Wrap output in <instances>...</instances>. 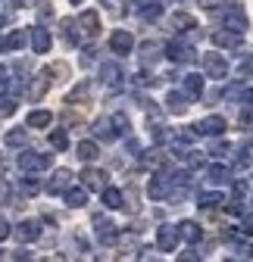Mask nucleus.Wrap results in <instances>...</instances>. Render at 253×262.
<instances>
[{"mask_svg": "<svg viewBox=\"0 0 253 262\" xmlns=\"http://www.w3.org/2000/svg\"><path fill=\"white\" fill-rule=\"evenodd\" d=\"M110 122H113L116 138H129V135H132V125H129V116H125V113H116V116H110Z\"/></svg>", "mask_w": 253, "mask_h": 262, "instance_id": "obj_32", "label": "nucleus"}, {"mask_svg": "<svg viewBox=\"0 0 253 262\" xmlns=\"http://www.w3.org/2000/svg\"><path fill=\"white\" fill-rule=\"evenodd\" d=\"M78 28H81V35H85V38H97V35H100V16L94 13V10H81V16H78Z\"/></svg>", "mask_w": 253, "mask_h": 262, "instance_id": "obj_12", "label": "nucleus"}, {"mask_svg": "<svg viewBox=\"0 0 253 262\" xmlns=\"http://www.w3.org/2000/svg\"><path fill=\"white\" fill-rule=\"evenodd\" d=\"M16 241H22V244H35V241H41V222L38 219H22L19 225H16Z\"/></svg>", "mask_w": 253, "mask_h": 262, "instance_id": "obj_7", "label": "nucleus"}, {"mask_svg": "<svg viewBox=\"0 0 253 262\" xmlns=\"http://www.w3.org/2000/svg\"><path fill=\"white\" fill-rule=\"evenodd\" d=\"M50 122H53V113H50V110H31L28 119H25L28 128H47Z\"/></svg>", "mask_w": 253, "mask_h": 262, "instance_id": "obj_30", "label": "nucleus"}, {"mask_svg": "<svg viewBox=\"0 0 253 262\" xmlns=\"http://www.w3.org/2000/svg\"><path fill=\"white\" fill-rule=\"evenodd\" d=\"M100 196H103V206H107V209H125V193H122L119 187H110V184H107V187L100 190Z\"/></svg>", "mask_w": 253, "mask_h": 262, "instance_id": "obj_24", "label": "nucleus"}, {"mask_svg": "<svg viewBox=\"0 0 253 262\" xmlns=\"http://www.w3.org/2000/svg\"><path fill=\"white\" fill-rule=\"evenodd\" d=\"M94 231H97V241H100L103 247L119 244V228H116L113 222H107L103 215H94Z\"/></svg>", "mask_w": 253, "mask_h": 262, "instance_id": "obj_6", "label": "nucleus"}, {"mask_svg": "<svg viewBox=\"0 0 253 262\" xmlns=\"http://www.w3.org/2000/svg\"><path fill=\"white\" fill-rule=\"evenodd\" d=\"M138 56H141V66H144V69H150V66H156V62L166 56V47H163L160 41H144Z\"/></svg>", "mask_w": 253, "mask_h": 262, "instance_id": "obj_8", "label": "nucleus"}, {"mask_svg": "<svg viewBox=\"0 0 253 262\" xmlns=\"http://www.w3.org/2000/svg\"><path fill=\"white\" fill-rule=\"evenodd\" d=\"M13 259H31V253H28V250H16Z\"/></svg>", "mask_w": 253, "mask_h": 262, "instance_id": "obj_54", "label": "nucleus"}, {"mask_svg": "<svg viewBox=\"0 0 253 262\" xmlns=\"http://www.w3.org/2000/svg\"><path fill=\"white\" fill-rule=\"evenodd\" d=\"M10 234H13V225H10L7 219H0V241H7Z\"/></svg>", "mask_w": 253, "mask_h": 262, "instance_id": "obj_48", "label": "nucleus"}, {"mask_svg": "<svg viewBox=\"0 0 253 262\" xmlns=\"http://www.w3.org/2000/svg\"><path fill=\"white\" fill-rule=\"evenodd\" d=\"M94 53H97V50H85V56H81V66H85V69H91V62H94Z\"/></svg>", "mask_w": 253, "mask_h": 262, "instance_id": "obj_52", "label": "nucleus"}, {"mask_svg": "<svg viewBox=\"0 0 253 262\" xmlns=\"http://www.w3.org/2000/svg\"><path fill=\"white\" fill-rule=\"evenodd\" d=\"M228 150H231V147H228L225 141H219V144H213V156H225Z\"/></svg>", "mask_w": 253, "mask_h": 262, "instance_id": "obj_49", "label": "nucleus"}, {"mask_svg": "<svg viewBox=\"0 0 253 262\" xmlns=\"http://www.w3.org/2000/svg\"><path fill=\"white\" fill-rule=\"evenodd\" d=\"M100 78H103L107 88H116V91H119L125 72H122V66H119V62H103V66H100Z\"/></svg>", "mask_w": 253, "mask_h": 262, "instance_id": "obj_18", "label": "nucleus"}, {"mask_svg": "<svg viewBox=\"0 0 253 262\" xmlns=\"http://www.w3.org/2000/svg\"><path fill=\"white\" fill-rule=\"evenodd\" d=\"M38 190H41L38 175H35V172H25V178H22V193H38Z\"/></svg>", "mask_w": 253, "mask_h": 262, "instance_id": "obj_36", "label": "nucleus"}, {"mask_svg": "<svg viewBox=\"0 0 253 262\" xmlns=\"http://www.w3.org/2000/svg\"><path fill=\"white\" fill-rule=\"evenodd\" d=\"M156 247H160L163 253H172L178 247V231L172 225H160V228H156Z\"/></svg>", "mask_w": 253, "mask_h": 262, "instance_id": "obj_14", "label": "nucleus"}, {"mask_svg": "<svg viewBox=\"0 0 253 262\" xmlns=\"http://www.w3.org/2000/svg\"><path fill=\"white\" fill-rule=\"evenodd\" d=\"M203 78H206V75H197V72L181 75V94L187 97V100H197V97L203 94Z\"/></svg>", "mask_w": 253, "mask_h": 262, "instance_id": "obj_16", "label": "nucleus"}, {"mask_svg": "<svg viewBox=\"0 0 253 262\" xmlns=\"http://www.w3.org/2000/svg\"><path fill=\"white\" fill-rule=\"evenodd\" d=\"M163 47H166V59H172V62H194L197 59V50H194L191 38H175Z\"/></svg>", "mask_w": 253, "mask_h": 262, "instance_id": "obj_1", "label": "nucleus"}, {"mask_svg": "<svg viewBox=\"0 0 253 262\" xmlns=\"http://www.w3.org/2000/svg\"><path fill=\"white\" fill-rule=\"evenodd\" d=\"M62 200H66V206L69 209H81L85 203H88V187L81 184V187H66V190H62Z\"/></svg>", "mask_w": 253, "mask_h": 262, "instance_id": "obj_20", "label": "nucleus"}, {"mask_svg": "<svg viewBox=\"0 0 253 262\" xmlns=\"http://www.w3.org/2000/svg\"><path fill=\"white\" fill-rule=\"evenodd\" d=\"M69 184H72V172H69V169H56L53 178L47 181V193H62Z\"/></svg>", "mask_w": 253, "mask_h": 262, "instance_id": "obj_23", "label": "nucleus"}, {"mask_svg": "<svg viewBox=\"0 0 253 262\" xmlns=\"http://www.w3.org/2000/svg\"><path fill=\"white\" fill-rule=\"evenodd\" d=\"M203 72H206V78H225L228 75V62L219 56V53H206L203 56Z\"/></svg>", "mask_w": 253, "mask_h": 262, "instance_id": "obj_9", "label": "nucleus"}, {"mask_svg": "<svg viewBox=\"0 0 253 262\" xmlns=\"http://www.w3.org/2000/svg\"><path fill=\"white\" fill-rule=\"evenodd\" d=\"M10 200H13V187H10V181L0 178V203H10Z\"/></svg>", "mask_w": 253, "mask_h": 262, "instance_id": "obj_41", "label": "nucleus"}, {"mask_svg": "<svg viewBox=\"0 0 253 262\" xmlns=\"http://www.w3.org/2000/svg\"><path fill=\"white\" fill-rule=\"evenodd\" d=\"M47 141H50V147H53V150H59V153H62V150L69 147V135H66V128L50 131V138H47Z\"/></svg>", "mask_w": 253, "mask_h": 262, "instance_id": "obj_34", "label": "nucleus"}, {"mask_svg": "<svg viewBox=\"0 0 253 262\" xmlns=\"http://www.w3.org/2000/svg\"><path fill=\"white\" fill-rule=\"evenodd\" d=\"M197 203H200V209H216L219 203H225V196L222 193H200Z\"/></svg>", "mask_w": 253, "mask_h": 262, "instance_id": "obj_35", "label": "nucleus"}, {"mask_svg": "<svg viewBox=\"0 0 253 262\" xmlns=\"http://www.w3.org/2000/svg\"><path fill=\"white\" fill-rule=\"evenodd\" d=\"M47 75H56L53 81H66V78H69V66H66V62H53L50 69H47Z\"/></svg>", "mask_w": 253, "mask_h": 262, "instance_id": "obj_37", "label": "nucleus"}, {"mask_svg": "<svg viewBox=\"0 0 253 262\" xmlns=\"http://www.w3.org/2000/svg\"><path fill=\"white\" fill-rule=\"evenodd\" d=\"M247 190H250V187H247V181H235V184H231V196H235V200H241V203H244Z\"/></svg>", "mask_w": 253, "mask_h": 262, "instance_id": "obj_39", "label": "nucleus"}, {"mask_svg": "<svg viewBox=\"0 0 253 262\" xmlns=\"http://www.w3.org/2000/svg\"><path fill=\"white\" fill-rule=\"evenodd\" d=\"M28 44H31V50H35V53H47L50 44H53V38H50V31H47L44 25H38V28H31Z\"/></svg>", "mask_w": 253, "mask_h": 262, "instance_id": "obj_17", "label": "nucleus"}, {"mask_svg": "<svg viewBox=\"0 0 253 262\" xmlns=\"http://www.w3.org/2000/svg\"><path fill=\"white\" fill-rule=\"evenodd\" d=\"M222 22H225V28H235V31H241V35L250 28V16L244 13L241 4H225L222 7Z\"/></svg>", "mask_w": 253, "mask_h": 262, "instance_id": "obj_3", "label": "nucleus"}, {"mask_svg": "<svg viewBox=\"0 0 253 262\" xmlns=\"http://www.w3.org/2000/svg\"><path fill=\"white\" fill-rule=\"evenodd\" d=\"M81 184H85L88 190H103V187H107V175H103L100 169H91V162H88V169L81 172Z\"/></svg>", "mask_w": 253, "mask_h": 262, "instance_id": "obj_21", "label": "nucleus"}, {"mask_svg": "<svg viewBox=\"0 0 253 262\" xmlns=\"http://www.w3.org/2000/svg\"><path fill=\"white\" fill-rule=\"evenodd\" d=\"M175 231H178V241H187V244H200V237H203V228L197 222H191V219L178 222Z\"/></svg>", "mask_w": 253, "mask_h": 262, "instance_id": "obj_15", "label": "nucleus"}, {"mask_svg": "<svg viewBox=\"0 0 253 262\" xmlns=\"http://www.w3.org/2000/svg\"><path fill=\"white\" fill-rule=\"evenodd\" d=\"M241 231L244 234H253V215H247V212L241 215Z\"/></svg>", "mask_w": 253, "mask_h": 262, "instance_id": "obj_45", "label": "nucleus"}, {"mask_svg": "<svg viewBox=\"0 0 253 262\" xmlns=\"http://www.w3.org/2000/svg\"><path fill=\"white\" fill-rule=\"evenodd\" d=\"M169 25L178 31V35H191V31L197 28V22H194V16H191V13H175V16L169 19Z\"/></svg>", "mask_w": 253, "mask_h": 262, "instance_id": "obj_26", "label": "nucleus"}, {"mask_svg": "<svg viewBox=\"0 0 253 262\" xmlns=\"http://www.w3.org/2000/svg\"><path fill=\"white\" fill-rule=\"evenodd\" d=\"M28 44V31L25 28H16V31H10V35L4 38V50L7 53H16V50H22Z\"/></svg>", "mask_w": 253, "mask_h": 262, "instance_id": "obj_25", "label": "nucleus"}, {"mask_svg": "<svg viewBox=\"0 0 253 262\" xmlns=\"http://www.w3.org/2000/svg\"><path fill=\"white\" fill-rule=\"evenodd\" d=\"M166 113H172V116H184L187 113V97L181 91H169L166 94Z\"/></svg>", "mask_w": 253, "mask_h": 262, "instance_id": "obj_22", "label": "nucleus"}, {"mask_svg": "<svg viewBox=\"0 0 253 262\" xmlns=\"http://www.w3.org/2000/svg\"><path fill=\"white\" fill-rule=\"evenodd\" d=\"M4 144L13 147V150H22V147L28 144V131H25V128H10L7 135H4Z\"/></svg>", "mask_w": 253, "mask_h": 262, "instance_id": "obj_29", "label": "nucleus"}, {"mask_svg": "<svg viewBox=\"0 0 253 262\" xmlns=\"http://www.w3.org/2000/svg\"><path fill=\"white\" fill-rule=\"evenodd\" d=\"M222 97H225V91H219V88H216V91H209V94H206V106H216L219 100H222Z\"/></svg>", "mask_w": 253, "mask_h": 262, "instance_id": "obj_43", "label": "nucleus"}, {"mask_svg": "<svg viewBox=\"0 0 253 262\" xmlns=\"http://www.w3.org/2000/svg\"><path fill=\"white\" fill-rule=\"evenodd\" d=\"M238 100L244 103V110H253V91H244V88H241V97H238Z\"/></svg>", "mask_w": 253, "mask_h": 262, "instance_id": "obj_44", "label": "nucleus"}, {"mask_svg": "<svg viewBox=\"0 0 253 262\" xmlns=\"http://www.w3.org/2000/svg\"><path fill=\"white\" fill-rule=\"evenodd\" d=\"M100 4H103V7H107L110 13H116V16H122V7H119V4H122V0H100Z\"/></svg>", "mask_w": 253, "mask_h": 262, "instance_id": "obj_46", "label": "nucleus"}, {"mask_svg": "<svg viewBox=\"0 0 253 262\" xmlns=\"http://www.w3.org/2000/svg\"><path fill=\"white\" fill-rule=\"evenodd\" d=\"M69 4H85V0H69Z\"/></svg>", "mask_w": 253, "mask_h": 262, "instance_id": "obj_56", "label": "nucleus"}, {"mask_svg": "<svg viewBox=\"0 0 253 262\" xmlns=\"http://www.w3.org/2000/svg\"><path fill=\"white\" fill-rule=\"evenodd\" d=\"M16 113V100H10V97H0V116H13Z\"/></svg>", "mask_w": 253, "mask_h": 262, "instance_id": "obj_40", "label": "nucleus"}, {"mask_svg": "<svg viewBox=\"0 0 253 262\" xmlns=\"http://www.w3.org/2000/svg\"><path fill=\"white\" fill-rule=\"evenodd\" d=\"M59 38L66 41L69 47H78L81 44V28H78V19L72 22V19H62L59 22Z\"/></svg>", "mask_w": 253, "mask_h": 262, "instance_id": "obj_19", "label": "nucleus"}, {"mask_svg": "<svg viewBox=\"0 0 253 262\" xmlns=\"http://www.w3.org/2000/svg\"><path fill=\"white\" fill-rule=\"evenodd\" d=\"M94 135H97L100 141H116V131H113V122H110V116H100L97 122H94Z\"/></svg>", "mask_w": 253, "mask_h": 262, "instance_id": "obj_31", "label": "nucleus"}, {"mask_svg": "<svg viewBox=\"0 0 253 262\" xmlns=\"http://www.w3.org/2000/svg\"><path fill=\"white\" fill-rule=\"evenodd\" d=\"M88 94H91V81H81V84H75V88L66 94V103H69V106H78Z\"/></svg>", "mask_w": 253, "mask_h": 262, "instance_id": "obj_33", "label": "nucleus"}, {"mask_svg": "<svg viewBox=\"0 0 253 262\" xmlns=\"http://www.w3.org/2000/svg\"><path fill=\"white\" fill-rule=\"evenodd\" d=\"M169 190H172V181H169V175H166V172H156V175L150 178V184H147L150 200H166Z\"/></svg>", "mask_w": 253, "mask_h": 262, "instance_id": "obj_10", "label": "nucleus"}, {"mask_svg": "<svg viewBox=\"0 0 253 262\" xmlns=\"http://www.w3.org/2000/svg\"><path fill=\"white\" fill-rule=\"evenodd\" d=\"M38 16H41V19H50V16H53V10H50V4H47V0H41V10H38Z\"/></svg>", "mask_w": 253, "mask_h": 262, "instance_id": "obj_51", "label": "nucleus"}, {"mask_svg": "<svg viewBox=\"0 0 253 262\" xmlns=\"http://www.w3.org/2000/svg\"><path fill=\"white\" fill-rule=\"evenodd\" d=\"M47 91H50V78H47V72H41V75H35V78L28 81V88H25V97H28L31 103H38V100H41V97H44Z\"/></svg>", "mask_w": 253, "mask_h": 262, "instance_id": "obj_13", "label": "nucleus"}, {"mask_svg": "<svg viewBox=\"0 0 253 262\" xmlns=\"http://www.w3.org/2000/svg\"><path fill=\"white\" fill-rule=\"evenodd\" d=\"M253 166V153L250 150H241L238 153V169H250Z\"/></svg>", "mask_w": 253, "mask_h": 262, "instance_id": "obj_42", "label": "nucleus"}, {"mask_svg": "<svg viewBox=\"0 0 253 262\" xmlns=\"http://www.w3.org/2000/svg\"><path fill=\"white\" fill-rule=\"evenodd\" d=\"M200 135H209V138H222L225 135V128H228V122L222 119V116H206L203 122H197L194 125Z\"/></svg>", "mask_w": 253, "mask_h": 262, "instance_id": "obj_11", "label": "nucleus"}, {"mask_svg": "<svg viewBox=\"0 0 253 262\" xmlns=\"http://www.w3.org/2000/svg\"><path fill=\"white\" fill-rule=\"evenodd\" d=\"M53 166V156L50 153H38V150H25L19 153V169L22 172H44Z\"/></svg>", "mask_w": 253, "mask_h": 262, "instance_id": "obj_2", "label": "nucleus"}, {"mask_svg": "<svg viewBox=\"0 0 253 262\" xmlns=\"http://www.w3.org/2000/svg\"><path fill=\"white\" fill-rule=\"evenodd\" d=\"M178 259H181V262H187V259H200V253H191V250H187V253H181Z\"/></svg>", "mask_w": 253, "mask_h": 262, "instance_id": "obj_53", "label": "nucleus"}, {"mask_svg": "<svg viewBox=\"0 0 253 262\" xmlns=\"http://www.w3.org/2000/svg\"><path fill=\"white\" fill-rule=\"evenodd\" d=\"M209 41H213V47H222V50H238L241 44H244V35L241 31H235V28H216L213 35H209Z\"/></svg>", "mask_w": 253, "mask_h": 262, "instance_id": "obj_4", "label": "nucleus"}, {"mask_svg": "<svg viewBox=\"0 0 253 262\" xmlns=\"http://www.w3.org/2000/svg\"><path fill=\"white\" fill-rule=\"evenodd\" d=\"M110 50L116 56H129L135 50V38H132V31H125V28H116L113 35H110Z\"/></svg>", "mask_w": 253, "mask_h": 262, "instance_id": "obj_5", "label": "nucleus"}, {"mask_svg": "<svg viewBox=\"0 0 253 262\" xmlns=\"http://www.w3.org/2000/svg\"><path fill=\"white\" fill-rule=\"evenodd\" d=\"M16 4H25V0H16Z\"/></svg>", "mask_w": 253, "mask_h": 262, "instance_id": "obj_57", "label": "nucleus"}, {"mask_svg": "<svg viewBox=\"0 0 253 262\" xmlns=\"http://www.w3.org/2000/svg\"><path fill=\"white\" fill-rule=\"evenodd\" d=\"M135 84H138V88H150V84H156V78H153L147 69H138V75H135Z\"/></svg>", "mask_w": 253, "mask_h": 262, "instance_id": "obj_38", "label": "nucleus"}, {"mask_svg": "<svg viewBox=\"0 0 253 262\" xmlns=\"http://www.w3.org/2000/svg\"><path fill=\"white\" fill-rule=\"evenodd\" d=\"M225 212H228V215H244V206H241V200H231V203L225 206Z\"/></svg>", "mask_w": 253, "mask_h": 262, "instance_id": "obj_47", "label": "nucleus"}, {"mask_svg": "<svg viewBox=\"0 0 253 262\" xmlns=\"http://www.w3.org/2000/svg\"><path fill=\"white\" fill-rule=\"evenodd\" d=\"M0 25H4V19H0Z\"/></svg>", "mask_w": 253, "mask_h": 262, "instance_id": "obj_58", "label": "nucleus"}, {"mask_svg": "<svg viewBox=\"0 0 253 262\" xmlns=\"http://www.w3.org/2000/svg\"><path fill=\"white\" fill-rule=\"evenodd\" d=\"M209 184L213 187H222V184H228L231 181V169L228 166H222V162H216V166H209Z\"/></svg>", "mask_w": 253, "mask_h": 262, "instance_id": "obj_28", "label": "nucleus"}, {"mask_svg": "<svg viewBox=\"0 0 253 262\" xmlns=\"http://www.w3.org/2000/svg\"><path fill=\"white\" fill-rule=\"evenodd\" d=\"M200 7H206V10H213V7H219V0H200Z\"/></svg>", "mask_w": 253, "mask_h": 262, "instance_id": "obj_55", "label": "nucleus"}, {"mask_svg": "<svg viewBox=\"0 0 253 262\" xmlns=\"http://www.w3.org/2000/svg\"><path fill=\"white\" fill-rule=\"evenodd\" d=\"M10 84V72H7V66H0V91H7Z\"/></svg>", "mask_w": 253, "mask_h": 262, "instance_id": "obj_50", "label": "nucleus"}, {"mask_svg": "<svg viewBox=\"0 0 253 262\" xmlns=\"http://www.w3.org/2000/svg\"><path fill=\"white\" fill-rule=\"evenodd\" d=\"M75 156H78L81 162H97V156H100V147H97V141H78V147H75Z\"/></svg>", "mask_w": 253, "mask_h": 262, "instance_id": "obj_27", "label": "nucleus"}]
</instances>
